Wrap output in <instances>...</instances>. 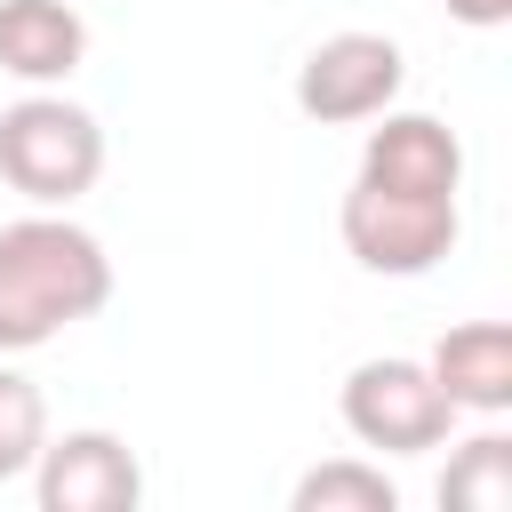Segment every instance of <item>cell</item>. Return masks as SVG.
I'll return each instance as SVG.
<instances>
[{
	"instance_id": "obj_1",
	"label": "cell",
	"mask_w": 512,
	"mask_h": 512,
	"mask_svg": "<svg viewBox=\"0 0 512 512\" xmlns=\"http://www.w3.org/2000/svg\"><path fill=\"white\" fill-rule=\"evenodd\" d=\"M112 304V256L88 224L40 208L0 224V352H32Z\"/></svg>"
},
{
	"instance_id": "obj_2",
	"label": "cell",
	"mask_w": 512,
	"mask_h": 512,
	"mask_svg": "<svg viewBox=\"0 0 512 512\" xmlns=\"http://www.w3.org/2000/svg\"><path fill=\"white\" fill-rule=\"evenodd\" d=\"M0 176L32 208H72L104 176V128L72 96H24L0 112Z\"/></svg>"
},
{
	"instance_id": "obj_3",
	"label": "cell",
	"mask_w": 512,
	"mask_h": 512,
	"mask_svg": "<svg viewBox=\"0 0 512 512\" xmlns=\"http://www.w3.org/2000/svg\"><path fill=\"white\" fill-rule=\"evenodd\" d=\"M336 232L352 248L360 272H384V280H416L432 272L464 216H456V192H408V184H376V176H352L344 208H336Z\"/></svg>"
},
{
	"instance_id": "obj_4",
	"label": "cell",
	"mask_w": 512,
	"mask_h": 512,
	"mask_svg": "<svg viewBox=\"0 0 512 512\" xmlns=\"http://www.w3.org/2000/svg\"><path fill=\"white\" fill-rule=\"evenodd\" d=\"M336 416L360 448H384V456H424L456 432V400L432 384L424 360H400V352L360 360L336 392Z\"/></svg>"
},
{
	"instance_id": "obj_5",
	"label": "cell",
	"mask_w": 512,
	"mask_h": 512,
	"mask_svg": "<svg viewBox=\"0 0 512 512\" xmlns=\"http://www.w3.org/2000/svg\"><path fill=\"white\" fill-rule=\"evenodd\" d=\"M400 80H408L400 40H384V32H328L296 64V112L320 120V128H352V120L392 112Z\"/></svg>"
},
{
	"instance_id": "obj_6",
	"label": "cell",
	"mask_w": 512,
	"mask_h": 512,
	"mask_svg": "<svg viewBox=\"0 0 512 512\" xmlns=\"http://www.w3.org/2000/svg\"><path fill=\"white\" fill-rule=\"evenodd\" d=\"M32 488H40V512H136L144 496V464L120 432H64V440H40L32 456Z\"/></svg>"
},
{
	"instance_id": "obj_7",
	"label": "cell",
	"mask_w": 512,
	"mask_h": 512,
	"mask_svg": "<svg viewBox=\"0 0 512 512\" xmlns=\"http://www.w3.org/2000/svg\"><path fill=\"white\" fill-rule=\"evenodd\" d=\"M384 128H368L360 176L376 184H408V192H464V144L456 128H440L432 112H376Z\"/></svg>"
},
{
	"instance_id": "obj_8",
	"label": "cell",
	"mask_w": 512,
	"mask_h": 512,
	"mask_svg": "<svg viewBox=\"0 0 512 512\" xmlns=\"http://www.w3.org/2000/svg\"><path fill=\"white\" fill-rule=\"evenodd\" d=\"M432 384L456 400V416H504L512 408V328L504 320H464L432 344Z\"/></svg>"
},
{
	"instance_id": "obj_9",
	"label": "cell",
	"mask_w": 512,
	"mask_h": 512,
	"mask_svg": "<svg viewBox=\"0 0 512 512\" xmlns=\"http://www.w3.org/2000/svg\"><path fill=\"white\" fill-rule=\"evenodd\" d=\"M80 56H88V24L72 0H0V72L56 88L80 72Z\"/></svg>"
},
{
	"instance_id": "obj_10",
	"label": "cell",
	"mask_w": 512,
	"mask_h": 512,
	"mask_svg": "<svg viewBox=\"0 0 512 512\" xmlns=\"http://www.w3.org/2000/svg\"><path fill=\"white\" fill-rule=\"evenodd\" d=\"M440 504L448 512H512V440L472 432L440 472Z\"/></svg>"
},
{
	"instance_id": "obj_11",
	"label": "cell",
	"mask_w": 512,
	"mask_h": 512,
	"mask_svg": "<svg viewBox=\"0 0 512 512\" xmlns=\"http://www.w3.org/2000/svg\"><path fill=\"white\" fill-rule=\"evenodd\" d=\"M288 504H296V512H392L400 488H392L384 464H368V456H328V464H312V472L296 480Z\"/></svg>"
},
{
	"instance_id": "obj_12",
	"label": "cell",
	"mask_w": 512,
	"mask_h": 512,
	"mask_svg": "<svg viewBox=\"0 0 512 512\" xmlns=\"http://www.w3.org/2000/svg\"><path fill=\"white\" fill-rule=\"evenodd\" d=\"M40 440H48V400H40V384L16 376V368H0V480L32 472Z\"/></svg>"
},
{
	"instance_id": "obj_13",
	"label": "cell",
	"mask_w": 512,
	"mask_h": 512,
	"mask_svg": "<svg viewBox=\"0 0 512 512\" xmlns=\"http://www.w3.org/2000/svg\"><path fill=\"white\" fill-rule=\"evenodd\" d=\"M448 16L472 32H496V24H512V0H448Z\"/></svg>"
}]
</instances>
